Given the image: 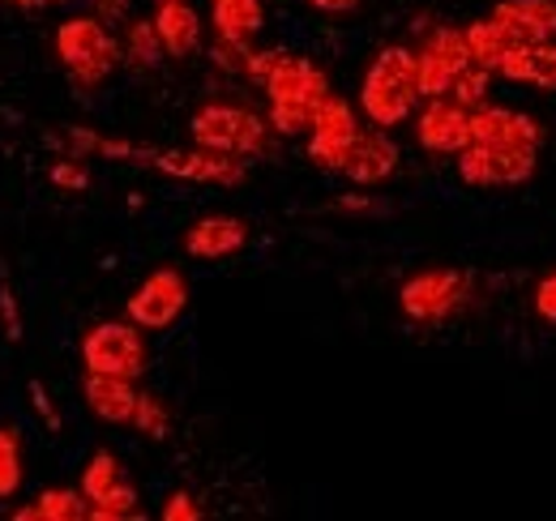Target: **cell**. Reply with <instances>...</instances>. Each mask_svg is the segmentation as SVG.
<instances>
[{
	"label": "cell",
	"instance_id": "obj_19",
	"mask_svg": "<svg viewBox=\"0 0 556 521\" xmlns=\"http://www.w3.org/2000/svg\"><path fill=\"white\" fill-rule=\"evenodd\" d=\"M492 17H501L518 43L556 39V0H496Z\"/></svg>",
	"mask_w": 556,
	"mask_h": 521
},
{
	"label": "cell",
	"instance_id": "obj_5",
	"mask_svg": "<svg viewBox=\"0 0 556 521\" xmlns=\"http://www.w3.org/2000/svg\"><path fill=\"white\" fill-rule=\"evenodd\" d=\"M189 132L198 145L218 150V154H236V158H253V154L270 150V125L257 112L236 107V103H206L189 120Z\"/></svg>",
	"mask_w": 556,
	"mask_h": 521
},
{
	"label": "cell",
	"instance_id": "obj_16",
	"mask_svg": "<svg viewBox=\"0 0 556 521\" xmlns=\"http://www.w3.org/2000/svg\"><path fill=\"white\" fill-rule=\"evenodd\" d=\"M249 244V227L244 218H231V214H206L202 223L189 227L185 236V249L189 257H202V260H218V257H231Z\"/></svg>",
	"mask_w": 556,
	"mask_h": 521
},
{
	"label": "cell",
	"instance_id": "obj_25",
	"mask_svg": "<svg viewBox=\"0 0 556 521\" xmlns=\"http://www.w3.org/2000/svg\"><path fill=\"white\" fill-rule=\"evenodd\" d=\"M134 428H138L141 436H150V441H167L172 436V410H167V402L159 393H141L138 397Z\"/></svg>",
	"mask_w": 556,
	"mask_h": 521
},
{
	"label": "cell",
	"instance_id": "obj_22",
	"mask_svg": "<svg viewBox=\"0 0 556 521\" xmlns=\"http://www.w3.org/2000/svg\"><path fill=\"white\" fill-rule=\"evenodd\" d=\"M518 39L509 35V26L501 22V17H480V22H471L467 26V48H471V61L488 73H496L501 61L509 56V48H514Z\"/></svg>",
	"mask_w": 556,
	"mask_h": 521
},
{
	"label": "cell",
	"instance_id": "obj_31",
	"mask_svg": "<svg viewBox=\"0 0 556 521\" xmlns=\"http://www.w3.org/2000/svg\"><path fill=\"white\" fill-rule=\"evenodd\" d=\"M30 402H35V410H39V419L52 428V432H61V415H56V406H52V397L43 393L39 381H30Z\"/></svg>",
	"mask_w": 556,
	"mask_h": 521
},
{
	"label": "cell",
	"instance_id": "obj_20",
	"mask_svg": "<svg viewBox=\"0 0 556 521\" xmlns=\"http://www.w3.org/2000/svg\"><path fill=\"white\" fill-rule=\"evenodd\" d=\"M154 26H159V39L167 48V56H193L202 48V17L189 0H172V4H159L154 13Z\"/></svg>",
	"mask_w": 556,
	"mask_h": 521
},
{
	"label": "cell",
	"instance_id": "obj_37",
	"mask_svg": "<svg viewBox=\"0 0 556 521\" xmlns=\"http://www.w3.org/2000/svg\"><path fill=\"white\" fill-rule=\"evenodd\" d=\"M154 4H172V0H154Z\"/></svg>",
	"mask_w": 556,
	"mask_h": 521
},
{
	"label": "cell",
	"instance_id": "obj_34",
	"mask_svg": "<svg viewBox=\"0 0 556 521\" xmlns=\"http://www.w3.org/2000/svg\"><path fill=\"white\" fill-rule=\"evenodd\" d=\"M52 180L56 185H70V189H86V171H73V167H56Z\"/></svg>",
	"mask_w": 556,
	"mask_h": 521
},
{
	"label": "cell",
	"instance_id": "obj_14",
	"mask_svg": "<svg viewBox=\"0 0 556 521\" xmlns=\"http://www.w3.org/2000/svg\"><path fill=\"white\" fill-rule=\"evenodd\" d=\"M471 141L484 145H544V125L514 107H476L471 112Z\"/></svg>",
	"mask_w": 556,
	"mask_h": 521
},
{
	"label": "cell",
	"instance_id": "obj_15",
	"mask_svg": "<svg viewBox=\"0 0 556 521\" xmlns=\"http://www.w3.org/2000/svg\"><path fill=\"white\" fill-rule=\"evenodd\" d=\"M394 167H399V145H394V137L386 129H368L359 132V141L351 145L348 163H343V176H348L351 185H381V180H390L394 176Z\"/></svg>",
	"mask_w": 556,
	"mask_h": 521
},
{
	"label": "cell",
	"instance_id": "obj_27",
	"mask_svg": "<svg viewBox=\"0 0 556 521\" xmlns=\"http://www.w3.org/2000/svg\"><path fill=\"white\" fill-rule=\"evenodd\" d=\"M488 68L480 65H471V68H463L458 73V81H454V90H450V99L454 103H463L467 112H476V107H484V99H488Z\"/></svg>",
	"mask_w": 556,
	"mask_h": 521
},
{
	"label": "cell",
	"instance_id": "obj_1",
	"mask_svg": "<svg viewBox=\"0 0 556 521\" xmlns=\"http://www.w3.org/2000/svg\"><path fill=\"white\" fill-rule=\"evenodd\" d=\"M266 94H270V129L282 137L308 132L317 112L330 99V77L313 65L308 56L282 52L278 65L266 77Z\"/></svg>",
	"mask_w": 556,
	"mask_h": 521
},
{
	"label": "cell",
	"instance_id": "obj_36",
	"mask_svg": "<svg viewBox=\"0 0 556 521\" xmlns=\"http://www.w3.org/2000/svg\"><path fill=\"white\" fill-rule=\"evenodd\" d=\"M13 4H17V9H30V13H35V9H48V4H56V0H13Z\"/></svg>",
	"mask_w": 556,
	"mask_h": 521
},
{
	"label": "cell",
	"instance_id": "obj_13",
	"mask_svg": "<svg viewBox=\"0 0 556 521\" xmlns=\"http://www.w3.org/2000/svg\"><path fill=\"white\" fill-rule=\"evenodd\" d=\"M416 137L432 154H463L471 145V112L454 99H428L416 120Z\"/></svg>",
	"mask_w": 556,
	"mask_h": 521
},
{
	"label": "cell",
	"instance_id": "obj_24",
	"mask_svg": "<svg viewBox=\"0 0 556 521\" xmlns=\"http://www.w3.org/2000/svg\"><path fill=\"white\" fill-rule=\"evenodd\" d=\"M163 56H167V48L159 39V26L154 22H134L129 35H125V61L146 73V68L163 65Z\"/></svg>",
	"mask_w": 556,
	"mask_h": 521
},
{
	"label": "cell",
	"instance_id": "obj_30",
	"mask_svg": "<svg viewBox=\"0 0 556 521\" xmlns=\"http://www.w3.org/2000/svg\"><path fill=\"white\" fill-rule=\"evenodd\" d=\"M535 313L556 326V274H548V278L535 287Z\"/></svg>",
	"mask_w": 556,
	"mask_h": 521
},
{
	"label": "cell",
	"instance_id": "obj_35",
	"mask_svg": "<svg viewBox=\"0 0 556 521\" xmlns=\"http://www.w3.org/2000/svg\"><path fill=\"white\" fill-rule=\"evenodd\" d=\"M313 9H321V13H351V9H359V0H308Z\"/></svg>",
	"mask_w": 556,
	"mask_h": 521
},
{
	"label": "cell",
	"instance_id": "obj_9",
	"mask_svg": "<svg viewBox=\"0 0 556 521\" xmlns=\"http://www.w3.org/2000/svg\"><path fill=\"white\" fill-rule=\"evenodd\" d=\"M141 326L134 321H103L81 338V359L86 372H112V377H129L138 381L146 372V342H141Z\"/></svg>",
	"mask_w": 556,
	"mask_h": 521
},
{
	"label": "cell",
	"instance_id": "obj_21",
	"mask_svg": "<svg viewBox=\"0 0 556 521\" xmlns=\"http://www.w3.org/2000/svg\"><path fill=\"white\" fill-rule=\"evenodd\" d=\"M210 22H214L218 39L253 43L266 26V4L262 0H210Z\"/></svg>",
	"mask_w": 556,
	"mask_h": 521
},
{
	"label": "cell",
	"instance_id": "obj_29",
	"mask_svg": "<svg viewBox=\"0 0 556 521\" xmlns=\"http://www.w3.org/2000/svg\"><path fill=\"white\" fill-rule=\"evenodd\" d=\"M278 48H266V52H249V61H244V77L249 81H257V86H266V77H270V68L278 65Z\"/></svg>",
	"mask_w": 556,
	"mask_h": 521
},
{
	"label": "cell",
	"instance_id": "obj_28",
	"mask_svg": "<svg viewBox=\"0 0 556 521\" xmlns=\"http://www.w3.org/2000/svg\"><path fill=\"white\" fill-rule=\"evenodd\" d=\"M163 518L167 521H198L202 518V509H198V500H193L189 492H172V496H167V505H163Z\"/></svg>",
	"mask_w": 556,
	"mask_h": 521
},
{
	"label": "cell",
	"instance_id": "obj_4",
	"mask_svg": "<svg viewBox=\"0 0 556 521\" xmlns=\"http://www.w3.org/2000/svg\"><path fill=\"white\" fill-rule=\"evenodd\" d=\"M56 56L77 86H99L121 61V43L103 17H65L56 26Z\"/></svg>",
	"mask_w": 556,
	"mask_h": 521
},
{
	"label": "cell",
	"instance_id": "obj_8",
	"mask_svg": "<svg viewBox=\"0 0 556 521\" xmlns=\"http://www.w3.org/2000/svg\"><path fill=\"white\" fill-rule=\"evenodd\" d=\"M471 65H476V61H471V48H467V30H458V26H437V30L416 48L419 99H450L458 73Z\"/></svg>",
	"mask_w": 556,
	"mask_h": 521
},
{
	"label": "cell",
	"instance_id": "obj_26",
	"mask_svg": "<svg viewBox=\"0 0 556 521\" xmlns=\"http://www.w3.org/2000/svg\"><path fill=\"white\" fill-rule=\"evenodd\" d=\"M26 470H22V441L13 428H0V500L17 496Z\"/></svg>",
	"mask_w": 556,
	"mask_h": 521
},
{
	"label": "cell",
	"instance_id": "obj_32",
	"mask_svg": "<svg viewBox=\"0 0 556 521\" xmlns=\"http://www.w3.org/2000/svg\"><path fill=\"white\" fill-rule=\"evenodd\" d=\"M0 313H4V329H9V338H22V326H17V304H13V291H9V287L0 291Z\"/></svg>",
	"mask_w": 556,
	"mask_h": 521
},
{
	"label": "cell",
	"instance_id": "obj_3",
	"mask_svg": "<svg viewBox=\"0 0 556 521\" xmlns=\"http://www.w3.org/2000/svg\"><path fill=\"white\" fill-rule=\"evenodd\" d=\"M99 154H116V158H141L146 167H159L176 180H198V185H223L236 189L244 185V163L236 154H218V150H146V145H129V141H94Z\"/></svg>",
	"mask_w": 556,
	"mask_h": 521
},
{
	"label": "cell",
	"instance_id": "obj_23",
	"mask_svg": "<svg viewBox=\"0 0 556 521\" xmlns=\"http://www.w3.org/2000/svg\"><path fill=\"white\" fill-rule=\"evenodd\" d=\"M17 521H35V518H52V521H81L90 518V500H86V492H73V487H52V492H43L30 509H17L13 513Z\"/></svg>",
	"mask_w": 556,
	"mask_h": 521
},
{
	"label": "cell",
	"instance_id": "obj_33",
	"mask_svg": "<svg viewBox=\"0 0 556 521\" xmlns=\"http://www.w3.org/2000/svg\"><path fill=\"white\" fill-rule=\"evenodd\" d=\"M94 9H99L103 22H112V17H125L129 13V0H94Z\"/></svg>",
	"mask_w": 556,
	"mask_h": 521
},
{
	"label": "cell",
	"instance_id": "obj_10",
	"mask_svg": "<svg viewBox=\"0 0 556 521\" xmlns=\"http://www.w3.org/2000/svg\"><path fill=\"white\" fill-rule=\"evenodd\" d=\"M81 492L90 500V518L112 521V518H138V487L125 479L116 454L99 449L81 466Z\"/></svg>",
	"mask_w": 556,
	"mask_h": 521
},
{
	"label": "cell",
	"instance_id": "obj_2",
	"mask_svg": "<svg viewBox=\"0 0 556 521\" xmlns=\"http://www.w3.org/2000/svg\"><path fill=\"white\" fill-rule=\"evenodd\" d=\"M419 103V77H416V48L390 43L377 52V61L364 73L359 86V107L377 129L403 125Z\"/></svg>",
	"mask_w": 556,
	"mask_h": 521
},
{
	"label": "cell",
	"instance_id": "obj_11",
	"mask_svg": "<svg viewBox=\"0 0 556 521\" xmlns=\"http://www.w3.org/2000/svg\"><path fill=\"white\" fill-rule=\"evenodd\" d=\"M359 132L364 129L355 120V107H351L348 99L330 94L326 107L317 112L313 129H308V158L317 167H326V171H343V163H348L351 145L359 141Z\"/></svg>",
	"mask_w": 556,
	"mask_h": 521
},
{
	"label": "cell",
	"instance_id": "obj_6",
	"mask_svg": "<svg viewBox=\"0 0 556 521\" xmlns=\"http://www.w3.org/2000/svg\"><path fill=\"white\" fill-rule=\"evenodd\" d=\"M540 167V145H484V141H471L463 154H458V176L463 185H476V189H514V185H527Z\"/></svg>",
	"mask_w": 556,
	"mask_h": 521
},
{
	"label": "cell",
	"instance_id": "obj_7",
	"mask_svg": "<svg viewBox=\"0 0 556 521\" xmlns=\"http://www.w3.org/2000/svg\"><path fill=\"white\" fill-rule=\"evenodd\" d=\"M467 300H471V278L458 269H419L399 287V308L419 326H437L454 317Z\"/></svg>",
	"mask_w": 556,
	"mask_h": 521
},
{
	"label": "cell",
	"instance_id": "obj_17",
	"mask_svg": "<svg viewBox=\"0 0 556 521\" xmlns=\"http://www.w3.org/2000/svg\"><path fill=\"white\" fill-rule=\"evenodd\" d=\"M86 393V406L103 419V423H134V410H138L141 393L134 390L129 377H112V372H86L81 381Z\"/></svg>",
	"mask_w": 556,
	"mask_h": 521
},
{
	"label": "cell",
	"instance_id": "obj_18",
	"mask_svg": "<svg viewBox=\"0 0 556 521\" xmlns=\"http://www.w3.org/2000/svg\"><path fill=\"white\" fill-rule=\"evenodd\" d=\"M496 73H501L505 81H518V86L556 90V39H544V43H514Z\"/></svg>",
	"mask_w": 556,
	"mask_h": 521
},
{
	"label": "cell",
	"instance_id": "obj_12",
	"mask_svg": "<svg viewBox=\"0 0 556 521\" xmlns=\"http://www.w3.org/2000/svg\"><path fill=\"white\" fill-rule=\"evenodd\" d=\"M189 308V282L180 269H154L129 295V321L141 329H167Z\"/></svg>",
	"mask_w": 556,
	"mask_h": 521
}]
</instances>
